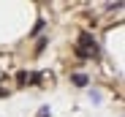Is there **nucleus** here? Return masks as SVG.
<instances>
[{
	"label": "nucleus",
	"mask_w": 125,
	"mask_h": 117,
	"mask_svg": "<svg viewBox=\"0 0 125 117\" xmlns=\"http://www.w3.org/2000/svg\"><path fill=\"white\" fill-rule=\"evenodd\" d=\"M73 52H76V57H82V60H93V57H98V44H95V38L90 33H82Z\"/></svg>",
	"instance_id": "obj_1"
},
{
	"label": "nucleus",
	"mask_w": 125,
	"mask_h": 117,
	"mask_svg": "<svg viewBox=\"0 0 125 117\" xmlns=\"http://www.w3.org/2000/svg\"><path fill=\"white\" fill-rule=\"evenodd\" d=\"M71 82H73L76 87H87V85H90V76H87V74H71Z\"/></svg>",
	"instance_id": "obj_2"
},
{
	"label": "nucleus",
	"mask_w": 125,
	"mask_h": 117,
	"mask_svg": "<svg viewBox=\"0 0 125 117\" xmlns=\"http://www.w3.org/2000/svg\"><path fill=\"white\" fill-rule=\"evenodd\" d=\"M16 79H19V85H27V74H25V71H19V74H16Z\"/></svg>",
	"instance_id": "obj_3"
},
{
	"label": "nucleus",
	"mask_w": 125,
	"mask_h": 117,
	"mask_svg": "<svg viewBox=\"0 0 125 117\" xmlns=\"http://www.w3.org/2000/svg\"><path fill=\"white\" fill-rule=\"evenodd\" d=\"M38 117H49V106H41L38 109Z\"/></svg>",
	"instance_id": "obj_4"
}]
</instances>
